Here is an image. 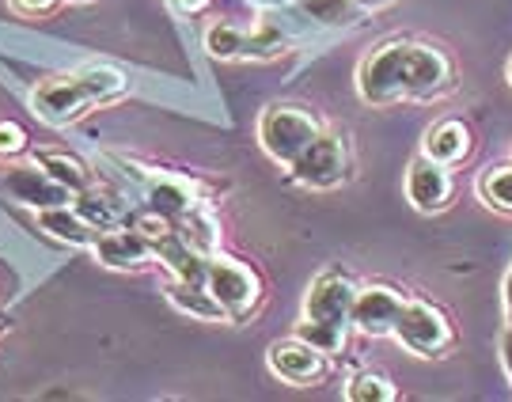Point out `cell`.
<instances>
[{
    "label": "cell",
    "mask_w": 512,
    "mask_h": 402,
    "mask_svg": "<svg viewBox=\"0 0 512 402\" xmlns=\"http://www.w3.org/2000/svg\"><path fill=\"white\" fill-rule=\"evenodd\" d=\"M478 198L486 201L490 209L497 213H509L512 217V164H497V167H486L482 175H478Z\"/></svg>",
    "instance_id": "7402d4cb"
},
{
    "label": "cell",
    "mask_w": 512,
    "mask_h": 402,
    "mask_svg": "<svg viewBox=\"0 0 512 402\" xmlns=\"http://www.w3.org/2000/svg\"><path fill=\"white\" fill-rule=\"evenodd\" d=\"M471 148H475V129L467 126L463 118H440V122H433V126L425 129V137H421V152H425L429 160L448 164V167L463 164V160L471 156Z\"/></svg>",
    "instance_id": "4fadbf2b"
},
{
    "label": "cell",
    "mask_w": 512,
    "mask_h": 402,
    "mask_svg": "<svg viewBox=\"0 0 512 402\" xmlns=\"http://www.w3.org/2000/svg\"><path fill=\"white\" fill-rule=\"evenodd\" d=\"M323 133L319 114L300 103H270L258 114V145L274 164L289 167L311 148V141Z\"/></svg>",
    "instance_id": "7a4b0ae2"
},
{
    "label": "cell",
    "mask_w": 512,
    "mask_h": 402,
    "mask_svg": "<svg viewBox=\"0 0 512 402\" xmlns=\"http://www.w3.org/2000/svg\"><path fill=\"white\" fill-rule=\"evenodd\" d=\"M76 4H88V0H76Z\"/></svg>",
    "instance_id": "e575fe53"
},
{
    "label": "cell",
    "mask_w": 512,
    "mask_h": 402,
    "mask_svg": "<svg viewBox=\"0 0 512 402\" xmlns=\"http://www.w3.org/2000/svg\"><path fill=\"white\" fill-rule=\"evenodd\" d=\"M361 4H368V8H372V4H380V0H361Z\"/></svg>",
    "instance_id": "d6a6232c"
},
{
    "label": "cell",
    "mask_w": 512,
    "mask_h": 402,
    "mask_svg": "<svg viewBox=\"0 0 512 402\" xmlns=\"http://www.w3.org/2000/svg\"><path fill=\"white\" fill-rule=\"evenodd\" d=\"M27 148H31L27 129L19 126V122H12V118H0V164H12V160H19Z\"/></svg>",
    "instance_id": "484cf974"
},
{
    "label": "cell",
    "mask_w": 512,
    "mask_h": 402,
    "mask_svg": "<svg viewBox=\"0 0 512 402\" xmlns=\"http://www.w3.org/2000/svg\"><path fill=\"white\" fill-rule=\"evenodd\" d=\"M38 228L46 236H54L57 243H69V247H95V239L103 236L92 220L76 209L73 201L69 205H54V209H42L38 213Z\"/></svg>",
    "instance_id": "5bb4252c"
},
{
    "label": "cell",
    "mask_w": 512,
    "mask_h": 402,
    "mask_svg": "<svg viewBox=\"0 0 512 402\" xmlns=\"http://www.w3.org/2000/svg\"><path fill=\"white\" fill-rule=\"evenodd\" d=\"M501 296H505V323H512V266L505 274V285H501Z\"/></svg>",
    "instance_id": "f546056e"
},
{
    "label": "cell",
    "mask_w": 512,
    "mask_h": 402,
    "mask_svg": "<svg viewBox=\"0 0 512 402\" xmlns=\"http://www.w3.org/2000/svg\"><path fill=\"white\" fill-rule=\"evenodd\" d=\"M145 198L148 209H156V213H164L171 220H179L194 201H202L194 194V186L186 183V179H175V175H152Z\"/></svg>",
    "instance_id": "ac0fdd59"
},
{
    "label": "cell",
    "mask_w": 512,
    "mask_h": 402,
    "mask_svg": "<svg viewBox=\"0 0 512 402\" xmlns=\"http://www.w3.org/2000/svg\"><path fill=\"white\" fill-rule=\"evenodd\" d=\"M300 8L323 27H353L365 16L368 4H361V0H300Z\"/></svg>",
    "instance_id": "44dd1931"
},
{
    "label": "cell",
    "mask_w": 512,
    "mask_h": 402,
    "mask_svg": "<svg viewBox=\"0 0 512 402\" xmlns=\"http://www.w3.org/2000/svg\"><path fill=\"white\" fill-rule=\"evenodd\" d=\"M8 327H12V323H8V315H0V338L8 334Z\"/></svg>",
    "instance_id": "1f68e13d"
},
{
    "label": "cell",
    "mask_w": 512,
    "mask_h": 402,
    "mask_svg": "<svg viewBox=\"0 0 512 402\" xmlns=\"http://www.w3.org/2000/svg\"><path fill=\"white\" fill-rule=\"evenodd\" d=\"M497 349H501V368H505V376H509V384H512V323L501 330V342H497Z\"/></svg>",
    "instance_id": "83f0119b"
},
{
    "label": "cell",
    "mask_w": 512,
    "mask_h": 402,
    "mask_svg": "<svg viewBox=\"0 0 512 402\" xmlns=\"http://www.w3.org/2000/svg\"><path fill=\"white\" fill-rule=\"evenodd\" d=\"M456 198V175L448 164L429 160L425 152H418L410 167H406V201L418 213H444Z\"/></svg>",
    "instance_id": "9c48e42d"
},
{
    "label": "cell",
    "mask_w": 512,
    "mask_h": 402,
    "mask_svg": "<svg viewBox=\"0 0 512 402\" xmlns=\"http://www.w3.org/2000/svg\"><path fill=\"white\" fill-rule=\"evenodd\" d=\"M73 205L84 213V217L92 220L99 232H107V228H118V224H126L129 220V201H122V194H114V190H107L103 183L88 186L84 194H76Z\"/></svg>",
    "instance_id": "2e32d148"
},
{
    "label": "cell",
    "mask_w": 512,
    "mask_h": 402,
    "mask_svg": "<svg viewBox=\"0 0 512 402\" xmlns=\"http://www.w3.org/2000/svg\"><path fill=\"white\" fill-rule=\"evenodd\" d=\"M12 8H16L19 16H27V19H42V16H54L57 8L65 4V0H8Z\"/></svg>",
    "instance_id": "4316f807"
},
{
    "label": "cell",
    "mask_w": 512,
    "mask_h": 402,
    "mask_svg": "<svg viewBox=\"0 0 512 402\" xmlns=\"http://www.w3.org/2000/svg\"><path fill=\"white\" fill-rule=\"evenodd\" d=\"M289 179L308 190H334L349 179V145L342 133L334 129H323L311 148L289 164Z\"/></svg>",
    "instance_id": "8992f818"
},
{
    "label": "cell",
    "mask_w": 512,
    "mask_h": 402,
    "mask_svg": "<svg viewBox=\"0 0 512 402\" xmlns=\"http://www.w3.org/2000/svg\"><path fill=\"white\" fill-rule=\"evenodd\" d=\"M509 84H512V61H509Z\"/></svg>",
    "instance_id": "836d02e7"
},
{
    "label": "cell",
    "mask_w": 512,
    "mask_h": 402,
    "mask_svg": "<svg viewBox=\"0 0 512 402\" xmlns=\"http://www.w3.org/2000/svg\"><path fill=\"white\" fill-rule=\"evenodd\" d=\"M164 293H167V300H171V308L190 315V319H202V323H228V311L220 308V300L213 296V289H209L205 281L171 277Z\"/></svg>",
    "instance_id": "9a60e30c"
},
{
    "label": "cell",
    "mask_w": 512,
    "mask_h": 402,
    "mask_svg": "<svg viewBox=\"0 0 512 402\" xmlns=\"http://www.w3.org/2000/svg\"><path fill=\"white\" fill-rule=\"evenodd\" d=\"M456 88L452 57L425 38H384L357 69V92L368 107H395L406 99H440Z\"/></svg>",
    "instance_id": "6da1fadb"
},
{
    "label": "cell",
    "mask_w": 512,
    "mask_h": 402,
    "mask_svg": "<svg viewBox=\"0 0 512 402\" xmlns=\"http://www.w3.org/2000/svg\"><path fill=\"white\" fill-rule=\"evenodd\" d=\"M175 228H179V236L194 247V251H202L205 258L217 255L220 247V220L217 213L205 205V201H194L190 209H186L183 217L175 220Z\"/></svg>",
    "instance_id": "e0dca14e"
},
{
    "label": "cell",
    "mask_w": 512,
    "mask_h": 402,
    "mask_svg": "<svg viewBox=\"0 0 512 402\" xmlns=\"http://www.w3.org/2000/svg\"><path fill=\"white\" fill-rule=\"evenodd\" d=\"M205 50L217 61H243L247 57V31L236 23H213L205 31Z\"/></svg>",
    "instance_id": "603a6c76"
},
{
    "label": "cell",
    "mask_w": 512,
    "mask_h": 402,
    "mask_svg": "<svg viewBox=\"0 0 512 402\" xmlns=\"http://www.w3.org/2000/svg\"><path fill=\"white\" fill-rule=\"evenodd\" d=\"M346 399L349 402H395L399 387L391 384V376L376 372V368H361L346 380Z\"/></svg>",
    "instance_id": "ffe728a7"
},
{
    "label": "cell",
    "mask_w": 512,
    "mask_h": 402,
    "mask_svg": "<svg viewBox=\"0 0 512 402\" xmlns=\"http://www.w3.org/2000/svg\"><path fill=\"white\" fill-rule=\"evenodd\" d=\"M361 293V281L342 270V266H327L323 274L311 277L308 293H304V319H319V323H334V327H353V304Z\"/></svg>",
    "instance_id": "52a82bcc"
},
{
    "label": "cell",
    "mask_w": 512,
    "mask_h": 402,
    "mask_svg": "<svg viewBox=\"0 0 512 402\" xmlns=\"http://www.w3.org/2000/svg\"><path fill=\"white\" fill-rule=\"evenodd\" d=\"M179 16H202L205 8H209V0H167Z\"/></svg>",
    "instance_id": "f1b7e54d"
},
{
    "label": "cell",
    "mask_w": 512,
    "mask_h": 402,
    "mask_svg": "<svg viewBox=\"0 0 512 402\" xmlns=\"http://www.w3.org/2000/svg\"><path fill=\"white\" fill-rule=\"evenodd\" d=\"M95 258L107 266V270H145L148 262L156 258L152 243H148L133 224H118V228H107L103 236L95 239Z\"/></svg>",
    "instance_id": "7c38bea8"
},
{
    "label": "cell",
    "mask_w": 512,
    "mask_h": 402,
    "mask_svg": "<svg viewBox=\"0 0 512 402\" xmlns=\"http://www.w3.org/2000/svg\"><path fill=\"white\" fill-rule=\"evenodd\" d=\"M266 365L274 372L281 384L289 387H315L327 380L330 357L323 349H315L308 338L289 334V338H277L274 346L266 349Z\"/></svg>",
    "instance_id": "ba28073f"
},
{
    "label": "cell",
    "mask_w": 512,
    "mask_h": 402,
    "mask_svg": "<svg viewBox=\"0 0 512 402\" xmlns=\"http://www.w3.org/2000/svg\"><path fill=\"white\" fill-rule=\"evenodd\" d=\"M391 338L403 349H410L414 357H429V361L433 357H448L459 342L452 315L440 304H433V300H421V296H406L403 315H399Z\"/></svg>",
    "instance_id": "3957f363"
},
{
    "label": "cell",
    "mask_w": 512,
    "mask_h": 402,
    "mask_svg": "<svg viewBox=\"0 0 512 402\" xmlns=\"http://www.w3.org/2000/svg\"><path fill=\"white\" fill-rule=\"evenodd\" d=\"M289 50V35L274 23H258L255 31H247V57L243 61H274Z\"/></svg>",
    "instance_id": "cb8c5ba5"
},
{
    "label": "cell",
    "mask_w": 512,
    "mask_h": 402,
    "mask_svg": "<svg viewBox=\"0 0 512 402\" xmlns=\"http://www.w3.org/2000/svg\"><path fill=\"white\" fill-rule=\"evenodd\" d=\"M31 107L42 122H50V126H69L76 118H84L95 103V92L92 84H88V76L73 69V73H57L50 80H42L31 95Z\"/></svg>",
    "instance_id": "5b68a950"
},
{
    "label": "cell",
    "mask_w": 512,
    "mask_h": 402,
    "mask_svg": "<svg viewBox=\"0 0 512 402\" xmlns=\"http://www.w3.org/2000/svg\"><path fill=\"white\" fill-rule=\"evenodd\" d=\"M205 285L213 289V296L220 300V308L228 311L232 323H243L251 319L266 296V285L251 262L232 255H213L209 258V274H205Z\"/></svg>",
    "instance_id": "277c9868"
},
{
    "label": "cell",
    "mask_w": 512,
    "mask_h": 402,
    "mask_svg": "<svg viewBox=\"0 0 512 402\" xmlns=\"http://www.w3.org/2000/svg\"><path fill=\"white\" fill-rule=\"evenodd\" d=\"M251 4H258V8H293V4H300V0H251Z\"/></svg>",
    "instance_id": "4dcf8cb0"
},
{
    "label": "cell",
    "mask_w": 512,
    "mask_h": 402,
    "mask_svg": "<svg viewBox=\"0 0 512 402\" xmlns=\"http://www.w3.org/2000/svg\"><path fill=\"white\" fill-rule=\"evenodd\" d=\"M4 194L19 205H27V209H35V213L54 209V205H69L76 198L69 186L57 183L54 175L46 167H38L35 160L31 164H12L4 171Z\"/></svg>",
    "instance_id": "30bf717a"
},
{
    "label": "cell",
    "mask_w": 512,
    "mask_h": 402,
    "mask_svg": "<svg viewBox=\"0 0 512 402\" xmlns=\"http://www.w3.org/2000/svg\"><path fill=\"white\" fill-rule=\"evenodd\" d=\"M293 334L308 338L315 349H323L327 357H338L349 342V327H334V323H319V319H300Z\"/></svg>",
    "instance_id": "d4e9b609"
},
{
    "label": "cell",
    "mask_w": 512,
    "mask_h": 402,
    "mask_svg": "<svg viewBox=\"0 0 512 402\" xmlns=\"http://www.w3.org/2000/svg\"><path fill=\"white\" fill-rule=\"evenodd\" d=\"M403 304L406 293H399L395 285H384V281L361 285L357 304H353V330H361L365 338H391L403 315Z\"/></svg>",
    "instance_id": "8fae6325"
},
{
    "label": "cell",
    "mask_w": 512,
    "mask_h": 402,
    "mask_svg": "<svg viewBox=\"0 0 512 402\" xmlns=\"http://www.w3.org/2000/svg\"><path fill=\"white\" fill-rule=\"evenodd\" d=\"M38 167H46L50 175H54L61 186H69L73 194H84L88 186H95V171L80 156L73 152H61V148H35V156H31Z\"/></svg>",
    "instance_id": "d6986e66"
}]
</instances>
